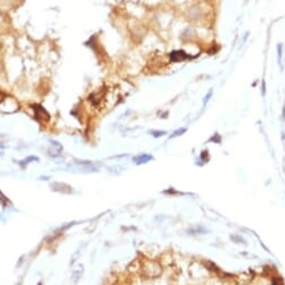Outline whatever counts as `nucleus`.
I'll return each mask as SVG.
<instances>
[{"instance_id":"1","label":"nucleus","mask_w":285,"mask_h":285,"mask_svg":"<svg viewBox=\"0 0 285 285\" xmlns=\"http://www.w3.org/2000/svg\"><path fill=\"white\" fill-rule=\"evenodd\" d=\"M33 110L35 112V118L36 120L40 121V122H47L51 119L49 113L44 109V107H42L40 104H33Z\"/></svg>"},{"instance_id":"2","label":"nucleus","mask_w":285,"mask_h":285,"mask_svg":"<svg viewBox=\"0 0 285 285\" xmlns=\"http://www.w3.org/2000/svg\"><path fill=\"white\" fill-rule=\"evenodd\" d=\"M52 187V190L55 192H58V193H63V194H70L72 192L71 187H69L66 184L64 183H60V182H54L51 184Z\"/></svg>"},{"instance_id":"3","label":"nucleus","mask_w":285,"mask_h":285,"mask_svg":"<svg viewBox=\"0 0 285 285\" xmlns=\"http://www.w3.org/2000/svg\"><path fill=\"white\" fill-rule=\"evenodd\" d=\"M83 273H84L83 265H80V266H78L76 268H74V269L72 271V274H71V281L73 282L74 284H78V282L81 280Z\"/></svg>"},{"instance_id":"4","label":"nucleus","mask_w":285,"mask_h":285,"mask_svg":"<svg viewBox=\"0 0 285 285\" xmlns=\"http://www.w3.org/2000/svg\"><path fill=\"white\" fill-rule=\"evenodd\" d=\"M154 160V157L149 154H140V155H137L134 157V163L137 165H142V164H146L148 163L149 160Z\"/></svg>"},{"instance_id":"5","label":"nucleus","mask_w":285,"mask_h":285,"mask_svg":"<svg viewBox=\"0 0 285 285\" xmlns=\"http://www.w3.org/2000/svg\"><path fill=\"white\" fill-rule=\"evenodd\" d=\"M160 267L157 264L155 263V262H147V263H145V265H144V271H145V274H146L147 276L149 277H153V276H156L155 273L153 272L154 271V268H157Z\"/></svg>"},{"instance_id":"6","label":"nucleus","mask_w":285,"mask_h":285,"mask_svg":"<svg viewBox=\"0 0 285 285\" xmlns=\"http://www.w3.org/2000/svg\"><path fill=\"white\" fill-rule=\"evenodd\" d=\"M38 160H40V158H38L37 156H28V157L24 158L22 160H20V162H19V165H22V167H25L27 164H29L31 162H38Z\"/></svg>"},{"instance_id":"7","label":"nucleus","mask_w":285,"mask_h":285,"mask_svg":"<svg viewBox=\"0 0 285 285\" xmlns=\"http://www.w3.org/2000/svg\"><path fill=\"white\" fill-rule=\"evenodd\" d=\"M149 134L157 138V137H162V136L166 135V131H164V130H151Z\"/></svg>"},{"instance_id":"8","label":"nucleus","mask_w":285,"mask_h":285,"mask_svg":"<svg viewBox=\"0 0 285 285\" xmlns=\"http://www.w3.org/2000/svg\"><path fill=\"white\" fill-rule=\"evenodd\" d=\"M185 131H187V129H185V128H180V129H178V130H175V131H174L173 134H172V135H171V136H169V138H174V137H178V136H181V135H183V134H184V133H185Z\"/></svg>"},{"instance_id":"9","label":"nucleus","mask_w":285,"mask_h":285,"mask_svg":"<svg viewBox=\"0 0 285 285\" xmlns=\"http://www.w3.org/2000/svg\"><path fill=\"white\" fill-rule=\"evenodd\" d=\"M0 203L2 204V207H7L9 204V200L7 199V196H4L2 194V192L0 191Z\"/></svg>"},{"instance_id":"10","label":"nucleus","mask_w":285,"mask_h":285,"mask_svg":"<svg viewBox=\"0 0 285 285\" xmlns=\"http://www.w3.org/2000/svg\"><path fill=\"white\" fill-rule=\"evenodd\" d=\"M211 95H212V90H210V91H209V93L207 94V97H204L205 99H204V101H203V103H204V106H205V104H207V103H208V101H209V100H210V97H211Z\"/></svg>"},{"instance_id":"11","label":"nucleus","mask_w":285,"mask_h":285,"mask_svg":"<svg viewBox=\"0 0 285 285\" xmlns=\"http://www.w3.org/2000/svg\"><path fill=\"white\" fill-rule=\"evenodd\" d=\"M24 257H25V256H22V257L19 258V262H18V264H17V265H16L17 267H20V265H22V262H24Z\"/></svg>"},{"instance_id":"12","label":"nucleus","mask_w":285,"mask_h":285,"mask_svg":"<svg viewBox=\"0 0 285 285\" xmlns=\"http://www.w3.org/2000/svg\"><path fill=\"white\" fill-rule=\"evenodd\" d=\"M2 154H4V146L0 145V155H2Z\"/></svg>"},{"instance_id":"13","label":"nucleus","mask_w":285,"mask_h":285,"mask_svg":"<svg viewBox=\"0 0 285 285\" xmlns=\"http://www.w3.org/2000/svg\"><path fill=\"white\" fill-rule=\"evenodd\" d=\"M263 94H265V82H263Z\"/></svg>"}]
</instances>
